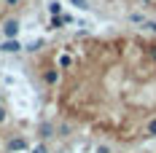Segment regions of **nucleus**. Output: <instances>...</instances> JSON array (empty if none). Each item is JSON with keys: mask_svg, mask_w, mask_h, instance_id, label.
<instances>
[{"mask_svg": "<svg viewBox=\"0 0 156 153\" xmlns=\"http://www.w3.org/2000/svg\"><path fill=\"white\" fill-rule=\"evenodd\" d=\"M76 113L116 140L156 142V32L65 43Z\"/></svg>", "mask_w": 156, "mask_h": 153, "instance_id": "nucleus-1", "label": "nucleus"}, {"mask_svg": "<svg viewBox=\"0 0 156 153\" xmlns=\"http://www.w3.org/2000/svg\"><path fill=\"white\" fill-rule=\"evenodd\" d=\"M41 81H43V86H48V89H57V86L62 83V73H59L54 64H48V67L41 70Z\"/></svg>", "mask_w": 156, "mask_h": 153, "instance_id": "nucleus-2", "label": "nucleus"}, {"mask_svg": "<svg viewBox=\"0 0 156 153\" xmlns=\"http://www.w3.org/2000/svg\"><path fill=\"white\" fill-rule=\"evenodd\" d=\"M3 35H5V40H16V35H19V19H5L3 22Z\"/></svg>", "mask_w": 156, "mask_h": 153, "instance_id": "nucleus-3", "label": "nucleus"}, {"mask_svg": "<svg viewBox=\"0 0 156 153\" xmlns=\"http://www.w3.org/2000/svg\"><path fill=\"white\" fill-rule=\"evenodd\" d=\"M27 148H30V142L24 137H14V140H8V145H5L8 153H22V151H27Z\"/></svg>", "mask_w": 156, "mask_h": 153, "instance_id": "nucleus-4", "label": "nucleus"}, {"mask_svg": "<svg viewBox=\"0 0 156 153\" xmlns=\"http://www.w3.org/2000/svg\"><path fill=\"white\" fill-rule=\"evenodd\" d=\"M54 132H57V126H54V123H41V126H38V137L41 140H46V137H51V134H54Z\"/></svg>", "mask_w": 156, "mask_h": 153, "instance_id": "nucleus-5", "label": "nucleus"}, {"mask_svg": "<svg viewBox=\"0 0 156 153\" xmlns=\"http://www.w3.org/2000/svg\"><path fill=\"white\" fill-rule=\"evenodd\" d=\"M0 51H3V54H16V51H22V43H19V40H5V43L0 46Z\"/></svg>", "mask_w": 156, "mask_h": 153, "instance_id": "nucleus-6", "label": "nucleus"}, {"mask_svg": "<svg viewBox=\"0 0 156 153\" xmlns=\"http://www.w3.org/2000/svg\"><path fill=\"white\" fill-rule=\"evenodd\" d=\"M30 153H48V145H46V142H38V145H32Z\"/></svg>", "mask_w": 156, "mask_h": 153, "instance_id": "nucleus-7", "label": "nucleus"}, {"mask_svg": "<svg viewBox=\"0 0 156 153\" xmlns=\"http://www.w3.org/2000/svg\"><path fill=\"white\" fill-rule=\"evenodd\" d=\"M5 118H8V110H5V105H0V123H5Z\"/></svg>", "mask_w": 156, "mask_h": 153, "instance_id": "nucleus-8", "label": "nucleus"}, {"mask_svg": "<svg viewBox=\"0 0 156 153\" xmlns=\"http://www.w3.org/2000/svg\"><path fill=\"white\" fill-rule=\"evenodd\" d=\"M51 27H54V30H59V27H62V19H59V16H54V19H51Z\"/></svg>", "mask_w": 156, "mask_h": 153, "instance_id": "nucleus-9", "label": "nucleus"}, {"mask_svg": "<svg viewBox=\"0 0 156 153\" xmlns=\"http://www.w3.org/2000/svg\"><path fill=\"white\" fill-rule=\"evenodd\" d=\"M48 11H51V14L57 16V14H59V11H62V8H59V3H51V5H48Z\"/></svg>", "mask_w": 156, "mask_h": 153, "instance_id": "nucleus-10", "label": "nucleus"}, {"mask_svg": "<svg viewBox=\"0 0 156 153\" xmlns=\"http://www.w3.org/2000/svg\"><path fill=\"white\" fill-rule=\"evenodd\" d=\"M70 3H76L78 8H89V5H86V0H70Z\"/></svg>", "mask_w": 156, "mask_h": 153, "instance_id": "nucleus-11", "label": "nucleus"}, {"mask_svg": "<svg viewBox=\"0 0 156 153\" xmlns=\"http://www.w3.org/2000/svg\"><path fill=\"white\" fill-rule=\"evenodd\" d=\"M97 153H110V148H108V145H100V148H97Z\"/></svg>", "mask_w": 156, "mask_h": 153, "instance_id": "nucleus-12", "label": "nucleus"}, {"mask_svg": "<svg viewBox=\"0 0 156 153\" xmlns=\"http://www.w3.org/2000/svg\"><path fill=\"white\" fill-rule=\"evenodd\" d=\"M5 5H19V0H5Z\"/></svg>", "mask_w": 156, "mask_h": 153, "instance_id": "nucleus-13", "label": "nucleus"}, {"mask_svg": "<svg viewBox=\"0 0 156 153\" xmlns=\"http://www.w3.org/2000/svg\"><path fill=\"white\" fill-rule=\"evenodd\" d=\"M0 105H3V94H0Z\"/></svg>", "mask_w": 156, "mask_h": 153, "instance_id": "nucleus-14", "label": "nucleus"}, {"mask_svg": "<svg viewBox=\"0 0 156 153\" xmlns=\"http://www.w3.org/2000/svg\"><path fill=\"white\" fill-rule=\"evenodd\" d=\"M0 145H3V140H0Z\"/></svg>", "mask_w": 156, "mask_h": 153, "instance_id": "nucleus-15", "label": "nucleus"}]
</instances>
